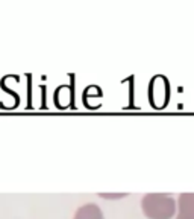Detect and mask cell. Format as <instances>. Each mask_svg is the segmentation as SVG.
<instances>
[{
    "label": "cell",
    "instance_id": "cell-1",
    "mask_svg": "<svg viewBox=\"0 0 194 219\" xmlns=\"http://www.w3.org/2000/svg\"><path fill=\"white\" fill-rule=\"evenodd\" d=\"M141 210L149 219H172L176 216L178 202L170 193H146L141 198Z\"/></svg>",
    "mask_w": 194,
    "mask_h": 219
},
{
    "label": "cell",
    "instance_id": "cell-2",
    "mask_svg": "<svg viewBox=\"0 0 194 219\" xmlns=\"http://www.w3.org/2000/svg\"><path fill=\"white\" fill-rule=\"evenodd\" d=\"M149 97L150 102L155 107H164L168 101V82L167 79L162 81V78H155L149 88Z\"/></svg>",
    "mask_w": 194,
    "mask_h": 219
},
{
    "label": "cell",
    "instance_id": "cell-3",
    "mask_svg": "<svg viewBox=\"0 0 194 219\" xmlns=\"http://www.w3.org/2000/svg\"><path fill=\"white\" fill-rule=\"evenodd\" d=\"M176 202V219H194V193H181Z\"/></svg>",
    "mask_w": 194,
    "mask_h": 219
},
{
    "label": "cell",
    "instance_id": "cell-4",
    "mask_svg": "<svg viewBox=\"0 0 194 219\" xmlns=\"http://www.w3.org/2000/svg\"><path fill=\"white\" fill-rule=\"evenodd\" d=\"M73 219H105V216L102 208L96 202H87L75 211Z\"/></svg>",
    "mask_w": 194,
    "mask_h": 219
},
{
    "label": "cell",
    "instance_id": "cell-5",
    "mask_svg": "<svg viewBox=\"0 0 194 219\" xmlns=\"http://www.w3.org/2000/svg\"><path fill=\"white\" fill-rule=\"evenodd\" d=\"M102 198H121V196H126V193H114V195H106V193H100Z\"/></svg>",
    "mask_w": 194,
    "mask_h": 219
}]
</instances>
